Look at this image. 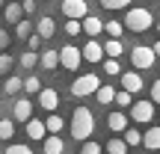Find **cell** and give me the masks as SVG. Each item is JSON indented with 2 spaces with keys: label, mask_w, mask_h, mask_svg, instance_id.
<instances>
[{
  "label": "cell",
  "mask_w": 160,
  "mask_h": 154,
  "mask_svg": "<svg viewBox=\"0 0 160 154\" xmlns=\"http://www.w3.org/2000/svg\"><path fill=\"white\" fill-rule=\"evenodd\" d=\"M3 6H6V0H0V9H3Z\"/></svg>",
  "instance_id": "7bdbcfd3"
},
{
  "label": "cell",
  "mask_w": 160,
  "mask_h": 154,
  "mask_svg": "<svg viewBox=\"0 0 160 154\" xmlns=\"http://www.w3.org/2000/svg\"><path fill=\"white\" fill-rule=\"evenodd\" d=\"M154 27V15H151L145 6H128L125 12V30L131 33H145V30Z\"/></svg>",
  "instance_id": "7a4b0ae2"
},
{
  "label": "cell",
  "mask_w": 160,
  "mask_h": 154,
  "mask_svg": "<svg viewBox=\"0 0 160 154\" xmlns=\"http://www.w3.org/2000/svg\"><path fill=\"white\" fill-rule=\"evenodd\" d=\"M107 127H110L113 133H125V131H128V116L119 113V110L110 113V116H107Z\"/></svg>",
  "instance_id": "4fadbf2b"
},
{
  "label": "cell",
  "mask_w": 160,
  "mask_h": 154,
  "mask_svg": "<svg viewBox=\"0 0 160 154\" xmlns=\"http://www.w3.org/2000/svg\"><path fill=\"white\" fill-rule=\"evenodd\" d=\"M15 36H18V39H30V36H33V24L21 18V21L15 24Z\"/></svg>",
  "instance_id": "f1b7e54d"
},
{
  "label": "cell",
  "mask_w": 160,
  "mask_h": 154,
  "mask_svg": "<svg viewBox=\"0 0 160 154\" xmlns=\"http://www.w3.org/2000/svg\"><path fill=\"white\" fill-rule=\"evenodd\" d=\"M80 57L86 59V62H104V47H101V42H95V39H89L83 45V51H80Z\"/></svg>",
  "instance_id": "30bf717a"
},
{
  "label": "cell",
  "mask_w": 160,
  "mask_h": 154,
  "mask_svg": "<svg viewBox=\"0 0 160 154\" xmlns=\"http://www.w3.org/2000/svg\"><path fill=\"white\" fill-rule=\"evenodd\" d=\"M9 42H12V36L6 33L3 27H0V51H6V47H9Z\"/></svg>",
  "instance_id": "ab89813d"
},
{
  "label": "cell",
  "mask_w": 160,
  "mask_h": 154,
  "mask_svg": "<svg viewBox=\"0 0 160 154\" xmlns=\"http://www.w3.org/2000/svg\"><path fill=\"white\" fill-rule=\"evenodd\" d=\"M53 33H57V24H53V18H51V15L39 18V24H36V36H42V39H51Z\"/></svg>",
  "instance_id": "9a60e30c"
},
{
  "label": "cell",
  "mask_w": 160,
  "mask_h": 154,
  "mask_svg": "<svg viewBox=\"0 0 160 154\" xmlns=\"http://www.w3.org/2000/svg\"><path fill=\"white\" fill-rule=\"evenodd\" d=\"M21 15H24L21 3H6V6H3V18H6V21L18 24V21H21Z\"/></svg>",
  "instance_id": "44dd1931"
},
{
  "label": "cell",
  "mask_w": 160,
  "mask_h": 154,
  "mask_svg": "<svg viewBox=\"0 0 160 154\" xmlns=\"http://www.w3.org/2000/svg\"><path fill=\"white\" fill-rule=\"evenodd\" d=\"M39 107L45 110V113H57V107H59V92L51 89V86H45V89L39 92Z\"/></svg>",
  "instance_id": "9c48e42d"
},
{
  "label": "cell",
  "mask_w": 160,
  "mask_h": 154,
  "mask_svg": "<svg viewBox=\"0 0 160 154\" xmlns=\"http://www.w3.org/2000/svg\"><path fill=\"white\" fill-rule=\"evenodd\" d=\"M42 42H45V39H42V36H30V39H27V45H30V51H39V47H42Z\"/></svg>",
  "instance_id": "74e56055"
},
{
  "label": "cell",
  "mask_w": 160,
  "mask_h": 154,
  "mask_svg": "<svg viewBox=\"0 0 160 154\" xmlns=\"http://www.w3.org/2000/svg\"><path fill=\"white\" fill-rule=\"evenodd\" d=\"M133 0H101V6L104 9H110V12H116V9H128Z\"/></svg>",
  "instance_id": "d6a6232c"
},
{
  "label": "cell",
  "mask_w": 160,
  "mask_h": 154,
  "mask_svg": "<svg viewBox=\"0 0 160 154\" xmlns=\"http://www.w3.org/2000/svg\"><path fill=\"white\" fill-rule=\"evenodd\" d=\"M142 145H145L148 151H160V125L148 127V131L142 133Z\"/></svg>",
  "instance_id": "5bb4252c"
},
{
  "label": "cell",
  "mask_w": 160,
  "mask_h": 154,
  "mask_svg": "<svg viewBox=\"0 0 160 154\" xmlns=\"http://www.w3.org/2000/svg\"><path fill=\"white\" fill-rule=\"evenodd\" d=\"M151 51H154V57H160V39L154 42V45H151Z\"/></svg>",
  "instance_id": "b9f144b4"
},
{
  "label": "cell",
  "mask_w": 160,
  "mask_h": 154,
  "mask_svg": "<svg viewBox=\"0 0 160 154\" xmlns=\"http://www.w3.org/2000/svg\"><path fill=\"white\" fill-rule=\"evenodd\" d=\"M21 89H24V80L21 77H6V83H3V92H6V95H18Z\"/></svg>",
  "instance_id": "d4e9b609"
},
{
  "label": "cell",
  "mask_w": 160,
  "mask_h": 154,
  "mask_svg": "<svg viewBox=\"0 0 160 154\" xmlns=\"http://www.w3.org/2000/svg\"><path fill=\"white\" fill-rule=\"evenodd\" d=\"M0 119H3V116H0Z\"/></svg>",
  "instance_id": "f6af8a7d"
},
{
  "label": "cell",
  "mask_w": 160,
  "mask_h": 154,
  "mask_svg": "<svg viewBox=\"0 0 160 154\" xmlns=\"http://www.w3.org/2000/svg\"><path fill=\"white\" fill-rule=\"evenodd\" d=\"M80 27H83V33H86V36H92V39H95L98 33H104V21H101V18H95V15L80 18Z\"/></svg>",
  "instance_id": "7c38bea8"
},
{
  "label": "cell",
  "mask_w": 160,
  "mask_h": 154,
  "mask_svg": "<svg viewBox=\"0 0 160 154\" xmlns=\"http://www.w3.org/2000/svg\"><path fill=\"white\" fill-rule=\"evenodd\" d=\"M62 15L71 18V21H80V18L89 15V6H86V0H62Z\"/></svg>",
  "instance_id": "52a82bcc"
},
{
  "label": "cell",
  "mask_w": 160,
  "mask_h": 154,
  "mask_svg": "<svg viewBox=\"0 0 160 154\" xmlns=\"http://www.w3.org/2000/svg\"><path fill=\"white\" fill-rule=\"evenodd\" d=\"M151 104H160V80L151 83Z\"/></svg>",
  "instance_id": "f35d334b"
},
{
  "label": "cell",
  "mask_w": 160,
  "mask_h": 154,
  "mask_svg": "<svg viewBox=\"0 0 160 154\" xmlns=\"http://www.w3.org/2000/svg\"><path fill=\"white\" fill-rule=\"evenodd\" d=\"M157 33H160V24H157Z\"/></svg>",
  "instance_id": "ee69618b"
},
{
  "label": "cell",
  "mask_w": 160,
  "mask_h": 154,
  "mask_svg": "<svg viewBox=\"0 0 160 154\" xmlns=\"http://www.w3.org/2000/svg\"><path fill=\"white\" fill-rule=\"evenodd\" d=\"M142 86H145V80L139 77V71H125V74H122V89L125 92L137 95V92H142Z\"/></svg>",
  "instance_id": "8fae6325"
},
{
  "label": "cell",
  "mask_w": 160,
  "mask_h": 154,
  "mask_svg": "<svg viewBox=\"0 0 160 154\" xmlns=\"http://www.w3.org/2000/svg\"><path fill=\"white\" fill-rule=\"evenodd\" d=\"M80 62H83V57H80V47H74V45H65L62 51H59V65H62V68L77 71V68H80Z\"/></svg>",
  "instance_id": "8992f818"
},
{
  "label": "cell",
  "mask_w": 160,
  "mask_h": 154,
  "mask_svg": "<svg viewBox=\"0 0 160 154\" xmlns=\"http://www.w3.org/2000/svg\"><path fill=\"white\" fill-rule=\"evenodd\" d=\"M101 151H104V148L95 142V139H86V142H83V148H80V154H101Z\"/></svg>",
  "instance_id": "d590c367"
},
{
  "label": "cell",
  "mask_w": 160,
  "mask_h": 154,
  "mask_svg": "<svg viewBox=\"0 0 160 154\" xmlns=\"http://www.w3.org/2000/svg\"><path fill=\"white\" fill-rule=\"evenodd\" d=\"M98 86H101V77L98 74H80L74 83H71V95L74 98H86V95H92V92H98Z\"/></svg>",
  "instance_id": "3957f363"
},
{
  "label": "cell",
  "mask_w": 160,
  "mask_h": 154,
  "mask_svg": "<svg viewBox=\"0 0 160 154\" xmlns=\"http://www.w3.org/2000/svg\"><path fill=\"white\" fill-rule=\"evenodd\" d=\"M12 119L27 125V122L33 119V101H30V98H18V101L12 104Z\"/></svg>",
  "instance_id": "ba28073f"
},
{
  "label": "cell",
  "mask_w": 160,
  "mask_h": 154,
  "mask_svg": "<svg viewBox=\"0 0 160 154\" xmlns=\"http://www.w3.org/2000/svg\"><path fill=\"white\" fill-rule=\"evenodd\" d=\"M122 139H125V145L131 148V145H139V142H142V133H139L137 127H128V131H125V137H122Z\"/></svg>",
  "instance_id": "83f0119b"
},
{
  "label": "cell",
  "mask_w": 160,
  "mask_h": 154,
  "mask_svg": "<svg viewBox=\"0 0 160 154\" xmlns=\"http://www.w3.org/2000/svg\"><path fill=\"white\" fill-rule=\"evenodd\" d=\"M21 9H24V15H30V12H36V0H24V3H21Z\"/></svg>",
  "instance_id": "60d3db41"
},
{
  "label": "cell",
  "mask_w": 160,
  "mask_h": 154,
  "mask_svg": "<svg viewBox=\"0 0 160 154\" xmlns=\"http://www.w3.org/2000/svg\"><path fill=\"white\" fill-rule=\"evenodd\" d=\"M62 127H65V119H62V116H48V119H45V131L48 133H59V131H62Z\"/></svg>",
  "instance_id": "7402d4cb"
},
{
  "label": "cell",
  "mask_w": 160,
  "mask_h": 154,
  "mask_svg": "<svg viewBox=\"0 0 160 154\" xmlns=\"http://www.w3.org/2000/svg\"><path fill=\"white\" fill-rule=\"evenodd\" d=\"M104 74H110V77H119L122 74V65H119V59H104Z\"/></svg>",
  "instance_id": "4dcf8cb0"
},
{
  "label": "cell",
  "mask_w": 160,
  "mask_h": 154,
  "mask_svg": "<svg viewBox=\"0 0 160 154\" xmlns=\"http://www.w3.org/2000/svg\"><path fill=\"white\" fill-rule=\"evenodd\" d=\"M92 133H95V116H92V110L89 107H74V113H71V137L86 142Z\"/></svg>",
  "instance_id": "6da1fadb"
},
{
  "label": "cell",
  "mask_w": 160,
  "mask_h": 154,
  "mask_svg": "<svg viewBox=\"0 0 160 154\" xmlns=\"http://www.w3.org/2000/svg\"><path fill=\"white\" fill-rule=\"evenodd\" d=\"M113 101L119 104V107H131V104H133V95H131V92H125V89H122V92H116V98H113Z\"/></svg>",
  "instance_id": "836d02e7"
},
{
  "label": "cell",
  "mask_w": 160,
  "mask_h": 154,
  "mask_svg": "<svg viewBox=\"0 0 160 154\" xmlns=\"http://www.w3.org/2000/svg\"><path fill=\"white\" fill-rule=\"evenodd\" d=\"M24 92H30V95H39V92H42V80L36 77V74H30L27 80H24Z\"/></svg>",
  "instance_id": "f546056e"
},
{
  "label": "cell",
  "mask_w": 160,
  "mask_h": 154,
  "mask_svg": "<svg viewBox=\"0 0 160 154\" xmlns=\"http://www.w3.org/2000/svg\"><path fill=\"white\" fill-rule=\"evenodd\" d=\"M45 142V154H62L65 151V142L59 139V133H51L48 139H42Z\"/></svg>",
  "instance_id": "e0dca14e"
},
{
  "label": "cell",
  "mask_w": 160,
  "mask_h": 154,
  "mask_svg": "<svg viewBox=\"0 0 160 154\" xmlns=\"http://www.w3.org/2000/svg\"><path fill=\"white\" fill-rule=\"evenodd\" d=\"M12 65H15V57H9L6 51H0V77H9Z\"/></svg>",
  "instance_id": "484cf974"
},
{
  "label": "cell",
  "mask_w": 160,
  "mask_h": 154,
  "mask_svg": "<svg viewBox=\"0 0 160 154\" xmlns=\"http://www.w3.org/2000/svg\"><path fill=\"white\" fill-rule=\"evenodd\" d=\"M95 98H98V104H113V98H116V86H110V83H101L98 86V92H95Z\"/></svg>",
  "instance_id": "ac0fdd59"
},
{
  "label": "cell",
  "mask_w": 160,
  "mask_h": 154,
  "mask_svg": "<svg viewBox=\"0 0 160 154\" xmlns=\"http://www.w3.org/2000/svg\"><path fill=\"white\" fill-rule=\"evenodd\" d=\"M80 33H83L80 21H71V18H65V36H80Z\"/></svg>",
  "instance_id": "e575fe53"
},
{
  "label": "cell",
  "mask_w": 160,
  "mask_h": 154,
  "mask_svg": "<svg viewBox=\"0 0 160 154\" xmlns=\"http://www.w3.org/2000/svg\"><path fill=\"white\" fill-rule=\"evenodd\" d=\"M131 119L137 122V125H148V122L154 119V104L151 101H133L131 104Z\"/></svg>",
  "instance_id": "5b68a950"
},
{
  "label": "cell",
  "mask_w": 160,
  "mask_h": 154,
  "mask_svg": "<svg viewBox=\"0 0 160 154\" xmlns=\"http://www.w3.org/2000/svg\"><path fill=\"white\" fill-rule=\"evenodd\" d=\"M12 133H15V122L0 119V139H12Z\"/></svg>",
  "instance_id": "1f68e13d"
},
{
  "label": "cell",
  "mask_w": 160,
  "mask_h": 154,
  "mask_svg": "<svg viewBox=\"0 0 160 154\" xmlns=\"http://www.w3.org/2000/svg\"><path fill=\"white\" fill-rule=\"evenodd\" d=\"M104 151H107V154H128V145H125V139L113 137L107 145H104Z\"/></svg>",
  "instance_id": "cb8c5ba5"
},
{
  "label": "cell",
  "mask_w": 160,
  "mask_h": 154,
  "mask_svg": "<svg viewBox=\"0 0 160 154\" xmlns=\"http://www.w3.org/2000/svg\"><path fill=\"white\" fill-rule=\"evenodd\" d=\"M131 62H133V68H137V71H148V68H154L157 57H154V51H151L148 45H137L131 51Z\"/></svg>",
  "instance_id": "277c9868"
},
{
  "label": "cell",
  "mask_w": 160,
  "mask_h": 154,
  "mask_svg": "<svg viewBox=\"0 0 160 154\" xmlns=\"http://www.w3.org/2000/svg\"><path fill=\"white\" fill-rule=\"evenodd\" d=\"M104 33H110V39H119V36L125 33V24L122 21H107L104 24Z\"/></svg>",
  "instance_id": "4316f807"
},
{
  "label": "cell",
  "mask_w": 160,
  "mask_h": 154,
  "mask_svg": "<svg viewBox=\"0 0 160 154\" xmlns=\"http://www.w3.org/2000/svg\"><path fill=\"white\" fill-rule=\"evenodd\" d=\"M101 47H104V57H107V59H119L122 51H125V45H122L119 39H107Z\"/></svg>",
  "instance_id": "2e32d148"
},
{
  "label": "cell",
  "mask_w": 160,
  "mask_h": 154,
  "mask_svg": "<svg viewBox=\"0 0 160 154\" xmlns=\"http://www.w3.org/2000/svg\"><path fill=\"white\" fill-rule=\"evenodd\" d=\"M6 154H33V148H30V145H18V142H12L9 148H6Z\"/></svg>",
  "instance_id": "8d00e7d4"
},
{
  "label": "cell",
  "mask_w": 160,
  "mask_h": 154,
  "mask_svg": "<svg viewBox=\"0 0 160 154\" xmlns=\"http://www.w3.org/2000/svg\"><path fill=\"white\" fill-rule=\"evenodd\" d=\"M18 65H21V68H36V65H39V53L36 51H24L21 57H18Z\"/></svg>",
  "instance_id": "603a6c76"
},
{
  "label": "cell",
  "mask_w": 160,
  "mask_h": 154,
  "mask_svg": "<svg viewBox=\"0 0 160 154\" xmlns=\"http://www.w3.org/2000/svg\"><path fill=\"white\" fill-rule=\"evenodd\" d=\"M39 62H42V68H45V71L59 68V51H45V53L39 57Z\"/></svg>",
  "instance_id": "d6986e66"
},
{
  "label": "cell",
  "mask_w": 160,
  "mask_h": 154,
  "mask_svg": "<svg viewBox=\"0 0 160 154\" xmlns=\"http://www.w3.org/2000/svg\"><path fill=\"white\" fill-rule=\"evenodd\" d=\"M27 137L30 139H45V122L42 119H30L27 122Z\"/></svg>",
  "instance_id": "ffe728a7"
}]
</instances>
